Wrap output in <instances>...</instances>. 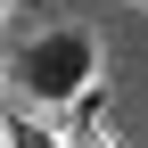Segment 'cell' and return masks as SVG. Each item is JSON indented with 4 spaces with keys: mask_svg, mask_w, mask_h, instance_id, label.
<instances>
[{
    "mask_svg": "<svg viewBox=\"0 0 148 148\" xmlns=\"http://www.w3.org/2000/svg\"><path fill=\"white\" fill-rule=\"evenodd\" d=\"M16 90H25V107H74L90 82H99V41H90L82 25H49L33 33L25 49H16Z\"/></svg>",
    "mask_w": 148,
    "mask_h": 148,
    "instance_id": "1",
    "label": "cell"
},
{
    "mask_svg": "<svg viewBox=\"0 0 148 148\" xmlns=\"http://www.w3.org/2000/svg\"><path fill=\"white\" fill-rule=\"evenodd\" d=\"M0 148H58V132L33 123V107H16V115H0Z\"/></svg>",
    "mask_w": 148,
    "mask_h": 148,
    "instance_id": "2",
    "label": "cell"
},
{
    "mask_svg": "<svg viewBox=\"0 0 148 148\" xmlns=\"http://www.w3.org/2000/svg\"><path fill=\"white\" fill-rule=\"evenodd\" d=\"M0 8H8V0H0Z\"/></svg>",
    "mask_w": 148,
    "mask_h": 148,
    "instance_id": "3",
    "label": "cell"
}]
</instances>
